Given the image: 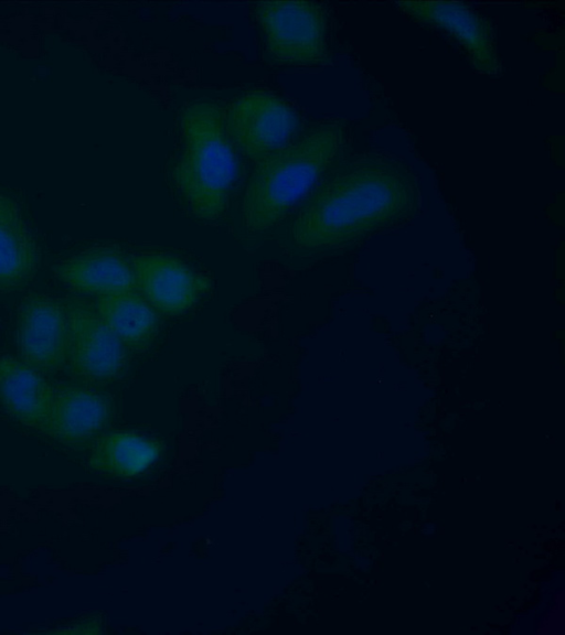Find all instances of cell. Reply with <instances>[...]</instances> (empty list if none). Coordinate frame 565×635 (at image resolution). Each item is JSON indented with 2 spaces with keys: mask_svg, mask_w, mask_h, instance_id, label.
I'll return each instance as SVG.
<instances>
[{
  "mask_svg": "<svg viewBox=\"0 0 565 635\" xmlns=\"http://www.w3.org/2000/svg\"><path fill=\"white\" fill-rule=\"evenodd\" d=\"M110 416L111 402L105 394L85 387L63 386L54 390L41 429L55 440L79 444L100 432Z\"/></svg>",
  "mask_w": 565,
  "mask_h": 635,
  "instance_id": "obj_10",
  "label": "cell"
},
{
  "mask_svg": "<svg viewBox=\"0 0 565 635\" xmlns=\"http://www.w3.org/2000/svg\"><path fill=\"white\" fill-rule=\"evenodd\" d=\"M54 390L41 370L12 356L0 357V405L15 420L41 428Z\"/></svg>",
  "mask_w": 565,
  "mask_h": 635,
  "instance_id": "obj_13",
  "label": "cell"
},
{
  "mask_svg": "<svg viewBox=\"0 0 565 635\" xmlns=\"http://www.w3.org/2000/svg\"><path fill=\"white\" fill-rule=\"evenodd\" d=\"M137 288L158 311L179 315L191 309L209 289V280L177 258L145 254L134 257Z\"/></svg>",
  "mask_w": 565,
  "mask_h": 635,
  "instance_id": "obj_9",
  "label": "cell"
},
{
  "mask_svg": "<svg viewBox=\"0 0 565 635\" xmlns=\"http://www.w3.org/2000/svg\"><path fill=\"white\" fill-rule=\"evenodd\" d=\"M96 310L126 346L143 349L158 334L154 308L135 291L98 297Z\"/></svg>",
  "mask_w": 565,
  "mask_h": 635,
  "instance_id": "obj_14",
  "label": "cell"
},
{
  "mask_svg": "<svg viewBox=\"0 0 565 635\" xmlns=\"http://www.w3.org/2000/svg\"><path fill=\"white\" fill-rule=\"evenodd\" d=\"M41 265V251L18 204L0 194V292L26 288Z\"/></svg>",
  "mask_w": 565,
  "mask_h": 635,
  "instance_id": "obj_12",
  "label": "cell"
},
{
  "mask_svg": "<svg viewBox=\"0 0 565 635\" xmlns=\"http://www.w3.org/2000/svg\"><path fill=\"white\" fill-rule=\"evenodd\" d=\"M254 14L273 61L294 66L331 63L327 15L320 4L265 1L256 4Z\"/></svg>",
  "mask_w": 565,
  "mask_h": 635,
  "instance_id": "obj_4",
  "label": "cell"
},
{
  "mask_svg": "<svg viewBox=\"0 0 565 635\" xmlns=\"http://www.w3.org/2000/svg\"><path fill=\"white\" fill-rule=\"evenodd\" d=\"M17 346L21 360L41 372L65 365L68 321L63 302L38 293L24 297L17 319Z\"/></svg>",
  "mask_w": 565,
  "mask_h": 635,
  "instance_id": "obj_8",
  "label": "cell"
},
{
  "mask_svg": "<svg viewBox=\"0 0 565 635\" xmlns=\"http://www.w3.org/2000/svg\"><path fill=\"white\" fill-rule=\"evenodd\" d=\"M420 191L402 159L379 151L344 153L306 196L291 223L295 245L344 250L414 218Z\"/></svg>",
  "mask_w": 565,
  "mask_h": 635,
  "instance_id": "obj_1",
  "label": "cell"
},
{
  "mask_svg": "<svg viewBox=\"0 0 565 635\" xmlns=\"http://www.w3.org/2000/svg\"><path fill=\"white\" fill-rule=\"evenodd\" d=\"M60 280L74 292L98 297L135 291L132 262L107 248L89 249L62 260L54 268Z\"/></svg>",
  "mask_w": 565,
  "mask_h": 635,
  "instance_id": "obj_11",
  "label": "cell"
},
{
  "mask_svg": "<svg viewBox=\"0 0 565 635\" xmlns=\"http://www.w3.org/2000/svg\"><path fill=\"white\" fill-rule=\"evenodd\" d=\"M224 123L235 150L255 162L290 143L299 129L295 110L266 92L234 99L224 111Z\"/></svg>",
  "mask_w": 565,
  "mask_h": 635,
  "instance_id": "obj_5",
  "label": "cell"
},
{
  "mask_svg": "<svg viewBox=\"0 0 565 635\" xmlns=\"http://www.w3.org/2000/svg\"><path fill=\"white\" fill-rule=\"evenodd\" d=\"M157 442L134 432L116 431L102 437L90 458L92 469L114 476H135L160 455Z\"/></svg>",
  "mask_w": 565,
  "mask_h": 635,
  "instance_id": "obj_15",
  "label": "cell"
},
{
  "mask_svg": "<svg viewBox=\"0 0 565 635\" xmlns=\"http://www.w3.org/2000/svg\"><path fill=\"white\" fill-rule=\"evenodd\" d=\"M396 6L415 21L450 37L475 71L487 75L501 72L492 25L469 6L452 1H403Z\"/></svg>",
  "mask_w": 565,
  "mask_h": 635,
  "instance_id": "obj_7",
  "label": "cell"
},
{
  "mask_svg": "<svg viewBox=\"0 0 565 635\" xmlns=\"http://www.w3.org/2000/svg\"><path fill=\"white\" fill-rule=\"evenodd\" d=\"M63 304L68 321L66 364L71 370L93 381L118 378L128 360L124 342L88 302L67 298Z\"/></svg>",
  "mask_w": 565,
  "mask_h": 635,
  "instance_id": "obj_6",
  "label": "cell"
},
{
  "mask_svg": "<svg viewBox=\"0 0 565 635\" xmlns=\"http://www.w3.org/2000/svg\"><path fill=\"white\" fill-rule=\"evenodd\" d=\"M347 143L344 123L328 121L259 160L247 181L242 205L248 232L273 227L305 200L333 162L344 154Z\"/></svg>",
  "mask_w": 565,
  "mask_h": 635,
  "instance_id": "obj_2",
  "label": "cell"
},
{
  "mask_svg": "<svg viewBox=\"0 0 565 635\" xmlns=\"http://www.w3.org/2000/svg\"><path fill=\"white\" fill-rule=\"evenodd\" d=\"M182 148L173 181L191 212L218 217L239 175V160L225 129L224 110L214 101L189 103L181 112Z\"/></svg>",
  "mask_w": 565,
  "mask_h": 635,
  "instance_id": "obj_3",
  "label": "cell"
}]
</instances>
